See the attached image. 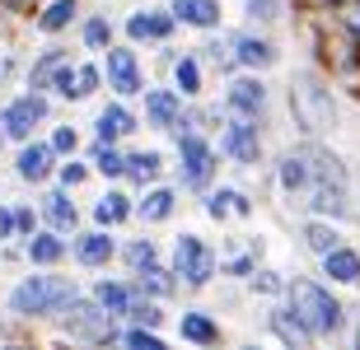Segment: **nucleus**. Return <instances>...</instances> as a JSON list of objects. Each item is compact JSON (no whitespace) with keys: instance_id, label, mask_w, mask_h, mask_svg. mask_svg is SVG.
<instances>
[{"instance_id":"20","label":"nucleus","mask_w":360,"mask_h":350,"mask_svg":"<svg viewBox=\"0 0 360 350\" xmlns=\"http://www.w3.org/2000/svg\"><path fill=\"white\" fill-rule=\"evenodd\" d=\"M174 337L183 341V346L211 350V346H220V341H225V327H220V318H215L211 309H201V304H187V309L174 318Z\"/></svg>"},{"instance_id":"16","label":"nucleus","mask_w":360,"mask_h":350,"mask_svg":"<svg viewBox=\"0 0 360 350\" xmlns=\"http://www.w3.org/2000/svg\"><path fill=\"white\" fill-rule=\"evenodd\" d=\"M94 140H108V145H127L136 131H141V108H131L127 98H108L103 108L94 112Z\"/></svg>"},{"instance_id":"23","label":"nucleus","mask_w":360,"mask_h":350,"mask_svg":"<svg viewBox=\"0 0 360 350\" xmlns=\"http://www.w3.org/2000/svg\"><path fill=\"white\" fill-rule=\"evenodd\" d=\"M38 215H42V224H52V229H61V234H75L84 224V210L75 206V191L61 187V182H47V187H42Z\"/></svg>"},{"instance_id":"15","label":"nucleus","mask_w":360,"mask_h":350,"mask_svg":"<svg viewBox=\"0 0 360 350\" xmlns=\"http://www.w3.org/2000/svg\"><path fill=\"white\" fill-rule=\"evenodd\" d=\"M183 103H187V98L178 94V89H174L169 80H160V84H146V89H141V126H150V131L169 135V126L178 121Z\"/></svg>"},{"instance_id":"53","label":"nucleus","mask_w":360,"mask_h":350,"mask_svg":"<svg viewBox=\"0 0 360 350\" xmlns=\"http://www.w3.org/2000/svg\"><path fill=\"white\" fill-rule=\"evenodd\" d=\"M0 149H5V131H0Z\"/></svg>"},{"instance_id":"19","label":"nucleus","mask_w":360,"mask_h":350,"mask_svg":"<svg viewBox=\"0 0 360 350\" xmlns=\"http://www.w3.org/2000/svg\"><path fill=\"white\" fill-rule=\"evenodd\" d=\"M262 332H267L276 346H285V350H309V346H319V341H314V332H309V327L295 318V309L285 304V299H271V304H267V313H262Z\"/></svg>"},{"instance_id":"29","label":"nucleus","mask_w":360,"mask_h":350,"mask_svg":"<svg viewBox=\"0 0 360 350\" xmlns=\"http://www.w3.org/2000/svg\"><path fill=\"white\" fill-rule=\"evenodd\" d=\"M89 295L98 299V309H103L108 318L127 323V309H131V299L141 295V285H136L131 276H98V281L89 285Z\"/></svg>"},{"instance_id":"41","label":"nucleus","mask_w":360,"mask_h":350,"mask_svg":"<svg viewBox=\"0 0 360 350\" xmlns=\"http://www.w3.org/2000/svg\"><path fill=\"white\" fill-rule=\"evenodd\" d=\"M98 89H103V66H98V56H94V61H75V89H70V108H75V103H89Z\"/></svg>"},{"instance_id":"36","label":"nucleus","mask_w":360,"mask_h":350,"mask_svg":"<svg viewBox=\"0 0 360 350\" xmlns=\"http://www.w3.org/2000/svg\"><path fill=\"white\" fill-rule=\"evenodd\" d=\"M61 61H70V47H61V42H47L42 52H33V61H28V70H24V89H42V94H47V84H52Z\"/></svg>"},{"instance_id":"14","label":"nucleus","mask_w":360,"mask_h":350,"mask_svg":"<svg viewBox=\"0 0 360 350\" xmlns=\"http://www.w3.org/2000/svg\"><path fill=\"white\" fill-rule=\"evenodd\" d=\"M201 215L215 220V224H229V220H253L257 201L243 187H229V182H211L201 191Z\"/></svg>"},{"instance_id":"26","label":"nucleus","mask_w":360,"mask_h":350,"mask_svg":"<svg viewBox=\"0 0 360 350\" xmlns=\"http://www.w3.org/2000/svg\"><path fill=\"white\" fill-rule=\"evenodd\" d=\"M319 276L337 290H360V248L356 243H337L333 253L319 257Z\"/></svg>"},{"instance_id":"5","label":"nucleus","mask_w":360,"mask_h":350,"mask_svg":"<svg viewBox=\"0 0 360 350\" xmlns=\"http://www.w3.org/2000/svg\"><path fill=\"white\" fill-rule=\"evenodd\" d=\"M56 332L66 341H84V346H117V318H108L103 309H98V299L89 295V290H75V295L61 304V313L52 318Z\"/></svg>"},{"instance_id":"35","label":"nucleus","mask_w":360,"mask_h":350,"mask_svg":"<svg viewBox=\"0 0 360 350\" xmlns=\"http://www.w3.org/2000/svg\"><path fill=\"white\" fill-rule=\"evenodd\" d=\"M160 257H164V248H160V238H150V229L136 234V238H122L117 243V267L127 271V276L146 271L150 262H160Z\"/></svg>"},{"instance_id":"21","label":"nucleus","mask_w":360,"mask_h":350,"mask_svg":"<svg viewBox=\"0 0 360 350\" xmlns=\"http://www.w3.org/2000/svg\"><path fill=\"white\" fill-rule=\"evenodd\" d=\"M52 173H56V149L47 145V140H24V145L14 149V177L24 182V187H47L52 182Z\"/></svg>"},{"instance_id":"30","label":"nucleus","mask_w":360,"mask_h":350,"mask_svg":"<svg viewBox=\"0 0 360 350\" xmlns=\"http://www.w3.org/2000/svg\"><path fill=\"white\" fill-rule=\"evenodd\" d=\"M262 238H253V234H239V243L234 248H220V281H248L257 271V262H262Z\"/></svg>"},{"instance_id":"40","label":"nucleus","mask_w":360,"mask_h":350,"mask_svg":"<svg viewBox=\"0 0 360 350\" xmlns=\"http://www.w3.org/2000/svg\"><path fill=\"white\" fill-rule=\"evenodd\" d=\"M285 285H290V276L276 267H267V262H257V271L243 281V290L253 299H285Z\"/></svg>"},{"instance_id":"25","label":"nucleus","mask_w":360,"mask_h":350,"mask_svg":"<svg viewBox=\"0 0 360 350\" xmlns=\"http://www.w3.org/2000/svg\"><path fill=\"white\" fill-rule=\"evenodd\" d=\"M169 84H174L178 94L192 103V98H206V61H201L197 47H187V52H174L169 56Z\"/></svg>"},{"instance_id":"43","label":"nucleus","mask_w":360,"mask_h":350,"mask_svg":"<svg viewBox=\"0 0 360 350\" xmlns=\"http://www.w3.org/2000/svg\"><path fill=\"white\" fill-rule=\"evenodd\" d=\"M89 177H94V168H89V159H84V154H66V159H56L52 182H61V187H70V191H80Z\"/></svg>"},{"instance_id":"9","label":"nucleus","mask_w":360,"mask_h":350,"mask_svg":"<svg viewBox=\"0 0 360 350\" xmlns=\"http://www.w3.org/2000/svg\"><path fill=\"white\" fill-rule=\"evenodd\" d=\"M52 94H42V89H24V94H14L5 108H0V131H5V140H14V145H24V140H33V135L52 121Z\"/></svg>"},{"instance_id":"45","label":"nucleus","mask_w":360,"mask_h":350,"mask_svg":"<svg viewBox=\"0 0 360 350\" xmlns=\"http://www.w3.org/2000/svg\"><path fill=\"white\" fill-rule=\"evenodd\" d=\"M127 323H136V327H164V323H169V309H164L160 299H150V295H136L131 309H127Z\"/></svg>"},{"instance_id":"38","label":"nucleus","mask_w":360,"mask_h":350,"mask_svg":"<svg viewBox=\"0 0 360 350\" xmlns=\"http://www.w3.org/2000/svg\"><path fill=\"white\" fill-rule=\"evenodd\" d=\"M290 14H295V0H243V24L267 28V33L290 24Z\"/></svg>"},{"instance_id":"13","label":"nucleus","mask_w":360,"mask_h":350,"mask_svg":"<svg viewBox=\"0 0 360 350\" xmlns=\"http://www.w3.org/2000/svg\"><path fill=\"white\" fill-rule=\"evenodd\" d=\"M117 229H103V224H89V229H75L70 234V262L80 271H108L117 267Z\"/></svg>"},{"instance_id":"24","label":"nucleus","mask_w":360,"mask_h":350,"mask_svg":"<svg viewBox=\"0 0 360 350\" xmlns=\"http://www.w3.org/2000/svg\"><path fill=\"white\" fill-rule=\"evenodd\" d=\"M19 248H24L28 267H61V262H70V234L52 229V224H38Z\"/></svg>"},{"instance_id":"52","label":"nucleus","mask_w":360,"mask_h":350,"mask_svg":"<svg viewBox=\"0 0 360 350\" xmlns=\"http://www.w3.org/2000/svg\"><path fill=\"white\" fill-rule=\"evenodd\" d=\"M5 257H10V253H5V248H0V262H5Z\"/></svg>"},{"instance_id":"1","label":"nucleus","mask_w":360,"mask_h":350,"mask_svg":"<svg viewBox=\"0 0 360 350\" xmlns=\"http://www.w3.org/2000/svg\"><path fill=\"white\" fill-rule=\"evenodd\" d=\"M285 112H290V126L300 135H314V140H328L342 126V98H337V84L328 70H319L314 61L300 66L285 84Z\"/></svg>"},{"instance_id":"2","label":"nucleus","mask_w":360,"mask_h":350,"mask_svg":"<svg viewBox=\"0 0 360 350\" xmlns=\"http://www.w3.org/2000/svg\"><path fill=\"white\" fill-rule=\"evenodd\" d=\"M285 304L295 309V318L314 332V341H342L351 327V313L337 295V285H328L323 276H290L285 285Z\"/></svg>"},{"instance_id":"6","label":"nucleus","mask_w":360,"mask_h":350,"mask_svg":"<svg viewBox=\"0 0 360 350\" xmlns=\"http://www.w3.org/2000/svg\"><path fill=\"white\" fill-rule=\"evenodd\" d=\"M169 267L183 281V295H206L220 276V248L211 238H201L197 229H183L169 248Z\"/></svg>"},{"instance_id":"11","label":"nucleus","mask_w":360,"mask_h":350,"mask_svg":"<svg viewBox=\"0 0 360 350\" xmlns=\"http://www.w3.org/2000/svg\"><path fill=\"white\" fill-rule=\"evenodd\" d=\"M220 108L243 112V117H267L271 112V84L262 70H234L220 84Z\"/></svg>"},{"instance_id":"27","label":"nucleus","mask_w":360,"mask_h":350,"mask_svg":"<svg viewBox=\"0 0 360 350\" xmlns=\"http://www.w3.org/2000/svg\"><path fill=\"white\" fill-rule=\"evenodd\" d=\"M169 173V154H164L160 145H127V187L131 191H141V187H150V182H160V177Z\"/></svg>"},{"instance_id":"7","label":"nucleus","mask_w":360,"mask_h":350,"mask_svg":"<svg viewBox=\"0 0 360 350\" xmlns=\"http://www.w3.org/2000/svg\"><path fill=\"white\" fill-rule=\"evenodd\" d=\"M220 159L234 168H262L267 163V117H243V112H225L220 117Z\"/></svg>"},{"instance_id":"44","label":"nucleus","mask_w":360,"mask_h":350,"mask_svg":"<svg viewBox=\"0 0 360 350\" xmlns=\"http://www.w3.org/2000/svg\"><path fill=\"white\" fill-rule=\"evenodd\" d=\"M47 145L56 149V159H66V154H80V126L75 121H47Z\"/></svg>"},{"instance_id":"18","label":"nucleus","mask_w":360,"mask_h":350,"mask_svg":"<svg viewBox=\"0 0 360 350\" xmlns=\"http://www.w3.org/2000/svg\"><path fill=\"white\" fill-rule=\"evenodd\" d=\"M178 201H183V191L178 182H150V187L136 191V224H146V229H160L169 220L178 215Z\"/></svg>"},{"instance_id":"4","label":"nucleus","mask_w":360,"mask_h":350,"mask_svg":"<svg viewBox=\"0 0 360 350\" xmlns=\"http://www.w3.org/2000/svg\"><path fill=\"white\" fill-rule=\"evenodd\" d=\"M174 182L178 191L187 196H201V191L211 187L215 177H220V149H215L211 131H192V135H178L174 140Z\"/></svg>"},{"instance_id":"3","label":"nucleus","mask_w":360,"mask_h":350,"mask_svg":"<svg viewBox=\"0 0 360 350\" xmlns=\"http://www.w3.org/2000/svg\"><path fill=\"white\" fill-rule=\"evenodd\" d=\"M75 290H80L75 276H61L56 267H33V276H24V281L10 290L5 309H10V318H19V323H52L56 313H61V304H66Z\"/></svg>"},{"instance_id":"22","label":"nucleus","mask_w":360,"mask_h":350,"mask_svg":"<svg viewBox=\"0 0 360 350\" xmlns=\"http://www.w3.org/2000/svg\"><path fill=\"white\" fill-rule=\"evenodd\" d=\"M271 182L285 201H300L309 187V154H304V140H295L290 149H281L276 159H271Z\"/></svg>"},{"instance_id":"10","label":"nucleus","mask_w":360,"mask_h":350,"mask_svg":"<svg viewBox=\"0 0 360 350\" xmlns=\"http://www.w3.org/2000/svg\"><path fill=\"white\" fill-rule=\"evenodd\" d=\"M122 38L136 47H169L178 38V19L169 10V0H146L122 19Z\"/></svg>"},{"instance_id":"49","label":"nucleus","mask_w":360,"mask_h":350,"mask_svg":"<svg viewBox=\"0 0 360 350\" xmlns=\"http://www.w3.org/2000/svg\"><path fill=\"white\" fill-rule=\"evenodd\" d=\"M38 5H42V0H0V10L19 14V19H33V14H38Z\"/></svg>"},{"instance_id":"12","label":"nucleus","mask_w":360,"mask_h":350,"mask_svg":"<svg viewBox=\"0 0 360 350\" xmlns=\"http://www.w3.org/2000/svg\"><path fill=\"white\" fill-rule=\"evenodd\" d=\"M229 47H234V66L239 70H276L281 66V42H276V33H267V28H253V24H243V28H234L229 33Z\"/></svg>"},{"instance_id":"39","label":"nucleus","mask_w":360,"mask_h":350,"mask_svg":"<svg viewBox=\"0 0 360 350\" xmlns=\"http://www.w3.org/2000/svg\"><path fill=\"white\" fill-rule=\"evenodd\" d=\"M197 52H201V61H206L215 75H234V70H239V66H234V47H229V33H225V28L206 33V42H201Z\"/></svg>"},{"instance_id":"47","label":"nucleus","mask_w":360,"mask_h":350,"mask_svg":"<svg viewBox=\"0 0 360 350\" xmlns=\"http://www.w3.org/2000/svg\"><path fill=\"white\" fill-rule=\"evenodd\" d=\"M38 224H42V215H38V206H33V201H19V206H14V229H19V243L38 229Z\"/></svg>"},{"instance_id":"17","label":"nucleus","mask_w":360,"mask_h":350,"mask_svg":"<svg viewBox=\"0 0 360 350\" xmlns=\"http://www.w3.org/2000/svg\"><path fill=\"white\" fill-rule=\"evenodd\" d=\"M89 224H103V229H117V234L127 224H136V191L127 182H108L98 191V201L89 206Z\"/></svg>"},{"instance_id":"37","label":"nucleus","mask_w":360,"mask_h":350,"mask_svg":"<svg viewBox=\"0 0 360 350\" xmlns=\"http://www.w3.org/2000/svg\"><path fill=\"white\" fill-rule=\"evenodd\" d=\"M75 38H80L84 52H103V47H112L117 42V24H112V14H80V24H75Z\"/></svg>"},{"instance_id":"46","label":"nucleus","mask_w":360,"mask_h":350,"mask_svg":"<svg viewBox=\"0 0 360 350\" xmlns=\"http://www.w3.org/2000/svg\"><path fill=\"white\" fill-rule=\"evenodd\" d=\"M328 14L337 19V28H347L351 38L360 42V0H337V5H333Z\"/></svg>"},{"instance_id":"50","label":"nucleus","mask_w":360,"mask_h":350,"mask_svg":"<svg viewBox=\"0 0 360 350\" xmlns=\"http://www.w3.org/2000/svg\"><path fill=\"white\" fill-rule=\"evenodd\" d=\"M337 0H295V10H333Z\"/></svg>"},{"instance_id":"31","label":"nucleus","mask_w":360,"mask_h":350,"mask_svg":"<svg viewBox=\"0 0 360 350\" xmlns=\"http://www.w3.org/2000/svg\"><path fill=\"white\" fill-rule=\"evenodd\" d=\"M169 10H174L178 28H192V33H215V28H225V5L220 0H169Z\"/></svg>"},{"instance_id":"51","label":"nucleus","mask_w":360,"mask_h":350,"mask_svg":"<svg viewBox=\"0 0 360 350\" xmlns=\"http://www.w3.org/2000/svg\"><path fill=\"white\" fill-rule=\"evenodd\" d=\"M356 70H360V42H356Z\"/></svg>"},{"instance_id":"48","label":"nucleus","mask_w":360,"mask_h":350,"mask_svg":"<svg viewBox=\"0 0 360 350\" xmlns=\"http://www.w3.org/2000/svg\"><path fill=\"white\" fill-rule=\"evenodd\" d=\"M0 243H19V229H14V206L0 201Z\"/></svg>"},{"instance_id":"42","label":"nucleus","mask_w":360,"mask_h":350,"mask_svg":"<svg viewBox=\"0 0 360 350\" xmlns=\"http://www.w3.org/2000/svg\"><path fill=\"white\" fill-rule=\"evenodd\" d=\"M117 346H127V350H164V327L122 323V327H117Z\"/></svg>"},{"instance_id":"33","label":"nucleus","mask_w":360,"mask_h":350,"mask_svg":"<svg viewBox=\"0 0 360 350\" xmlns=\"http://www.w3.org/2000/svg\"><path fill=\"white\" fill-rule=\"evenodd\" d=\"M131 281L141 285V295L160 299V304H169V299H178V295H183V281H178V271L169 267V257H160V262H150L146 271H136Z\"/></svg>"},{"instance_id":"34","label":"nucleus","mask_w":360,"mask_h":350,"mask_svg":"<svg viewBox=\"0 0 360 350\" xmlns=\"http://www.w3.org/2000/svg\"><path fill=\"white\" fill-rule=\"evenodd\" d=\"M80 154L89 159L94 177H103V182H122V177H127V145H108V140H89V145H80Z\"/></svg>"},{"instance_id":"28","label":"nucleus","mask_w":360,"mask_h":350,"mask_svg":"<svg viewBox=\"0 0 360 350\" xmlns=\"http://www.w3.org/2000/svg\"><path fill=\"white\" fill-rule=\"evenodd\" d=\"M295 234H300V248H304L314 262H319L323 253H333L337 243H347V224H337V220H328V215H304L295 224Z\"/></svg>"},{"instance_id":"32","label":"nucleus","mask_w":360,"mask_h":350,"mask_svg":"<svg viewBox=\"0 0 360 350\" xmlns=\"http://www.w3.org/2000/svg\"><path fill=\"white\" fill-rule=\"evenodd\" d=\"M80 14H84V0H42L38 14H33V33L61 38V33H70L80 24Z\"/></svg>"},{"instance_id":"8","label":"nucleus","mask_w":360,"mask_h":350,"mask_svg":"<svg viewBox=\"0 0 360 350\" xmlns=\"http://www.w3.org/2000/svg\"><path fill=\"white\" fill-rule=\"evenodd\" d=\"M98 66H103V89L112 98H127V103H136L141 98V89H146V61H141V47L136 42H112V47H103L98 52Z\"/></svg>"}]
</instances>
